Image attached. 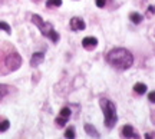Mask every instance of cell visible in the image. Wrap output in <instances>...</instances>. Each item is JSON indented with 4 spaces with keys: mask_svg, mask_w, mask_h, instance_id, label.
I'll return each instance as SVG.
<instances>
[{
    "mask_svg": "<svg viewBox=\"0 0 155 139\" xmlns=\"http://www.w3.org/2000/svg\"><path fill=\"white\" fill-rule=\"evenodd\" d=\"M108 63L114 66L115 69H119V70H127L134 65V56L129 50L124 49V47H116V49H112L108 56Z\"/></svg>",
    "mask_w": 155,
    "mask_h": 139,
    "instance_id": "1",
    "label": "cell"
},
{
    "mask_svg": "<svg viewBox=\"0 0 155 139\" xmlns=\"http://www.w3.org/2000/svg\"><path fill=\"white\" fill-rule=\"evenodd\" d=\"M32 22L38 26L39 30L42 32V34H43L45 37H49L53 43H58V42H59V33H58L55 29H53L52 23L45 22V20L39 16V15H33V16H32Z\"/></svg>",
    "mask_w": 155,
    "mask_h": 139,
    "instance_id": "2",
    "label": "cell"
},
{
    "mask_svg": "<svg viewBox=\"0 0 155 139\" xmlns=\"http://www.w3.org/2000/svg\"><path fill=\"white\" fill-rule=\"evenodd\" d=\"M101 108L105 115V125L111 129L115 126L118 116H116V106L109 99H101Z\"/></svg>",
    "mask_w": 155,
    "mask_h": 139,
    "instance_id": "3",
    "label": "cell"
},
{
    "mask_svg": "<svg viewBox=\"0 0 155 139\" xmlns=\"http://www.w3.org/2000/svg\"><path fill=\"white\" fill-rule=\"evenodd\" d=\"M20 65H22V57H20V55L16 53V52L6 57V66H7V69L17 70V69L20 67Z\"/></svg>",
    "mask_w": 155,
    "mask_h": 139,
    "instance_id": "4",
    "label": "cell"
},
{
    "mask_svg": "<svg viewBox=\"0 0 155 139\" xmlns=\"http://www.w3.org/2000/svg\"><path fill=\"white\" fill-rule=\"evenodd\" d=\"M86 27L85 26V22H83L81 17H72L71 19V29L75 30V32H79V30H83Z\"/></svg>",
    "mask_w": 155,
    "mask_h": 139,
    "instance_id": "5",
    "label": "cell"
},
{
    "mask_svg": "<svg viewBox=\"0 0 155 139\" xmlns=\"http://www.w3.org/2000/svg\"><path fill=\"white\" fill-rule=\"evenodd\" d=\"M45 60V53H42V52H38V53H33L32 55V59H30V66H39L42 62Z\"/></svg>",
    "mask_w": 155,
    "mask_h": 139,
    "instance_id": "6",
    "label": "cell"
},
{
    "mask_svg": "<svg viewBox=\"0 0 155 139\" xmlns=\"http://www.w3.org/2000/svg\"><path fill=\"white\" fill-rule=\"evenodd\" d=\"M122 136H124V138H131V139L138 138V135L135 134V131H134V128L131 125H125V126H124V129H122Z\"/></svg>",
    "mask_w": 155,
    "mask_h": 139,
    "instance_id": "7",
    "label": "cell"
},
{
    "mask_svg": "<svg viewBox=\"0 0 155 139\" xmlns=\"http://www.w3.org/2000/svg\"><path fill=\"white\" fill-rule=\"evenodd\" d=\"M96 45H98V39L96 37H85L82 40V46L85 49H94Z\"/></svg>",
    "mask_w": 155,
    "mask_h": 139,
    "instance_id": "8",
    "label": "cell"
},
{
    "mask_svg": "<svg viewBox=\"0 0 155 139\" xmlns=\"http://www.w3.org/2000/svg\"><path fill=\"white\" fill-rule=\"evenodd\" d=\"M85 132L89 135V136H94V138H99V132L96 131V129L92 126V125H89V123H86L85 125Z\"/></svg>",
    "mask_w": 155,
    "mask_h": 139,
    "instance_id": "9",
    "label": "cell"
},
{
    "mask_svg": "<svg viewBox=\"0 0 155 139\" xmlns=\"http://www.w3.org/2000/svg\"><path fill=\"white\" fill-rule=\"evenodd\" d=\"M134 90H135L138 95H144L145 92H147V85H144V83H135V85H134Z\"/></svg>",
    "mask_w": 155,
    "mask_h": 139,
    "instance_id": "10",
    "label": "cell"
},
{
    "mask_svg": "<svg viewBox=\"0 0 155 139\" xmlns=\"http://www.w3.org/2000/svg\"><path fill=\"white\" fill-rule=\"evenodd\" d=\"M129 19H131V22L135 23V24H139V23L142 22V15H139V13H131L129 15Z\"/></svg>",
    "mask_w": 155,
    "mask_h": 139,
    "instance_id": "11",
    "label": "cell"
},
{
    "mask_svg": "<svg viewBox=\"0 0 155 139\" xmlns=\"http://www.w3.org/2000/svg\"><path fill=\"white\" fill-rule=\"evenodd\" d=\"M59 118H62V119L68 121V119L71 118V111H69V108H62L61 113H59Z\"/></svg>",
    "mask_w": 155,
    "mask_h": 139,
    "instance_id": "12",
    "label": "cell"
},
{
    "mask_svg": "<svg viewBox=\"0 0 155 139\" xmlns=\"http://www.w3.org/2000/svg\"><path fill=\"white\" fill-rule=\"evenodd\" d=\"M7 93H9V86H6V85H0V100L3 99Z\"/></svg>",
    "mask_w": 155,
    "mask_h": 139,
    "instance_id": "13",
    "label": "cell"
},
{
    "mask_svg": "<svg viewBox=\"0 0 155 139\" xmlns=\"http://www.w3.org/2000/svg\"><path fill=\"white\" fill-rule=\"evenodd\" d=\"M9 126H10V123H9V121H2L0 122V132H6L7 129H9Z\"/></svg>",
    "mask_w": 155,
    "mask_h": 139,
    "instance_id": "14",
    "label": "cell"
},
{
    "mask_svg": "<svg viewBox=\"0 0 155 139\" xmlns=\"http://www.w3.org/2000/svg\"><path fill=\"white\" fill-rule=\"evenodd\" d=\"M46 5L49 6V7H52V6H55V7H59V6L62 5V0H48V3Z\"/></svg>",
    "mask_w": 155,
    "mask_h": 139,
    "instance_id": "15",
    "label": "cell"
},
{
    "mask_svg": "<svg viewBox=\"0 0 155 139\" xmlns=\"http://www.w3.org/2000/svg\"><path fill=\"white\" fill-rule=\"evenodd\" d=\"M0 29H2V30H5L6 33H10V32H12L10 26H9L6 22H0Z\"/></svg>",
    "mask_w": 155,
    "mask_h": 139,
    "instance_id": "16",
    "label": "cell"
},
{
    "mask_svg": "<svg viewBox=\"0 0 155 139\" xmlns=\"http://www.w3.org/2000/svg\"><path fill=\"white\" fill-rule=\"evenodd\" d=\"M65 136H66V138H75V131H73L72 128L66 129V132H65Z\"/></svg>",
    "mask_w": 155,
    "mask_h": 139,
    "instance_id": "17",
    "label": "cell"
},
{
    "mask_svg": "<svg viewBox=\"0 0 155 139\" xmlns=\"http://www.w3.org/2000/svg\"><path fill=\"white\" fill-rule=\"evenodd\" d=\"M95 3H96L98 7H104L106 5V0H95Z\"/></svg>",
    "mask_w": 155,
    "mask_h": 139,
    "instance_id": "18",
    "label": "cell"
},
{
    "mask_svg": "<svg viewBox=\"0 0 155 139\" xmlns=\"http://www.w3.org/2000/svg\"><path fill=\"white\" fill-rule=\"evenodd\" d=\"M148 99H150V102L155 103V90H154V92H150V96H148Z\"/></svg>",
    "mask_w": 155,
    "mask_h": 139,
    "instance_id": "19",
    "label": "cell"
},
{
    "mask_svg": "<svg viewBox=\"0 0 155 139\" xmlns=\"http://www.w3.org/2000/svg\"><path fill=\"white\" fill-rule=\"evenodd\" d=\"M154 15L155 13V6H150V7H148V15Z\"/></svg>",
    "mask_w": 155,
    "mask_h": 139,
    "instance_id": "20",
    "label": "cell"
}]
</instances>
